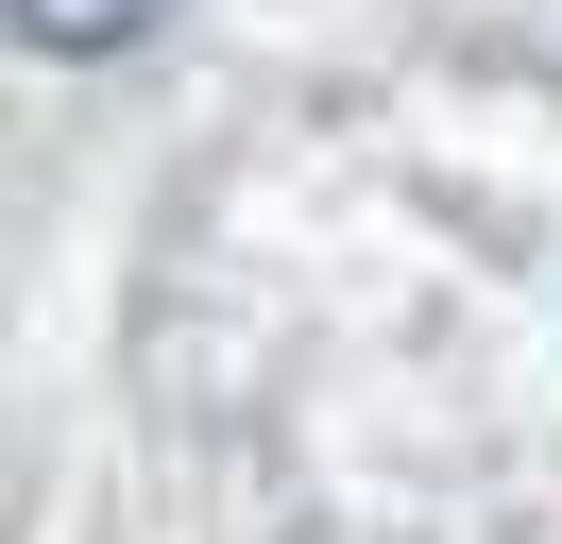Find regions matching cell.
Wrapping results in <instances>:
<instances>
[{
  "label": "cell",
  "mask_w": 562,
  "mask_h": 544,
  "mask_svg": "<svg viewBox=\"0 0 562 544\" xmlns=\"http://www.w3.org/2000/svg\"><path fill=\"white\" fill-rule=\"evenodd\" d=\"M0 18L35 34V52H137V34L171 18V0H0Z\"/></svg>",
  "instance_id": "1"
}]
</instances>
